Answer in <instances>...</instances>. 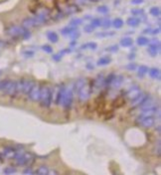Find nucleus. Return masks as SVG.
Returning a JSON list of instances; mask_svg holds the SVG:
<instances>
[{"instance_id": "nucleus-1", "label": "nucleus", "mask_w": 161, "mask_h": 175, "mask_svg": "<svg viewBox=\"0 0 161 175\" xmlns=\"http://www.w3.org/2000/svg\"><path fill=\"white\" fill-rule=\"evenodd\" d=\"M14 160H15V164L17 166H31L35 161V158L31 153L21 152L19 150Z\"/></svg>"}, {"instance_id": "nucleus-2", "label": "nucleus", "mask_w": 161, "mask_h": 175, "mask_svg": "<svg viewBox=\"0 0 161 175\" xmlns=\"http://www.w3.org/2000/svg\"><path fill=\"white\" fill-rule=\"evenodd\" d=\"M39 103L43 108H49L52 104V90L49 87H42Z\"/></svg>"}, {"instance_id": "nucleus-3", "label": "nucleus", "mask_w": 161, "mask_h": 175, "mask_svg": "<svg viewBox=\"0 0 161 175\" xmlns=\"http://www.w3.org/2000/svg\"><path fill=\"white\" fill-rule=\"evenodd\" d=\"M0 91L10 97H16V81L4 80L0 82Z\"/></svg>"}, {"instance_id": "nucleus-4", "label": "nucleus", "mask_w": 161, "mask_h": 175, "mask_svg": "<svg viewBox=\"0 0 161 175\" xmlns=\"http://www.w3.org/2000/svg\"><path fill=\"white\" fill-rule=\"evenodd\" d=\"M66 88L65 86H57L55 88V91H52V100L55 104H60L63 101V98L65 96V93H66Z\"/></svg>"}, {"instance_id": "nucleus-5", "label": "nucleus", "mask_w": 161, "mask_h": 175, "mask_svg": "<svg viewBox=\"0 0 161 175\" xmlns=\"http://www.w3.org/2000/svg\"><path fill=\"white\" fill-rule=\"evenodd\" d=\"M136 123L143 128H150L155 125L154 117H138Z\"/></svg>"}, {"instance_id": "nucleus-6", "label": "nucleus", "mask_w": 161, "mask_h": 175, "mask_svg": "<svg viewBox=\"0 0 161 175\" xmlns=\"http://www.w3.org/2000/svg\"><path fill=\"white\" fill-rule=\"evenodd\" d=\"M93 93V90H92V87H91V84H86L85 86L82 88L80 91L78 92V97H79V100L81 101H86L90 98L91 97V94Z\"/></svg>"}, {"instance_id": "nucleus-7", "label": "nucleus", "mask_w": 161, "mask_h": 175, "mask_svg": "<svg viewBox=\"0 0 161 175\" xmlns=\"http://www.w3.org/2000/svg\"><path fill=\"white\" fill-rule=\"evenodd\" d=\"M24 27L22 26H16V25H11L6 29V34L10 36L11 38H22Z\"/></svg>"}, {"instance_id": "nucleus-8", "label": "nucleus", "mask_w": 161, "mask_h": 175, "mask_svg": "<svg viewBox=\"0 0 161 175\" xmlns=\"http://www.w3.org/2000/svg\"><path fill=\"white\" fill-rule=\"evenodd\" d=\"M41 85L36 84L33 86L30 92L28 93V98L31 101H39V98H40V93H41Z\"/></svg>"}, {"instance_id": "nucleus-9", "label": "nucleus", "mask_w": 161, "mask_h": 175, "mask_svg": "<svg viewBox=\"0 0 161 175\" xmlns=\"http://www.w3.org/2000/svg\"><path fill=\"white\" fill-rule=\"evenodd\" d=\"M73 100H74L73 91L71 89L66 90V93H65L63 101H62V103H61L65 109H69L71 108V106H72V104H73Z\"/></svg>"}, {"instance_id": "nucleus-10", "label": "nucleus", "mask_w": 161, "mask_h": 175, "mask_svg": "<svg viewBox=\"0 0 161 175\" xmlns=\"http://www.w3.org/2000/svg\"><path fill=\"white\" fill-rule=\"evenodd\" d=\"M19 149H17L13 146H5V147L2 149L1 153L3 158H7V159H14L16 157L17 153H18Z\"/></svg>"}, {"instance_id": "nucleus-11", "label": "nucleus", "mask_w": 161, "mask_h": 175, "mask_svg": "<svg viewBox=\"0 0 161 175\" xmlns=\"http://www.w3.org/2000/svg\"><path fill=\"white\" fill-rule=\"evenodd\" d=\"M149 47L147 48V52L151 57H156L160 52V42L157 39H154L152 42H149Z\"/></svg>"}, {"instance_id": "nucleus-12", "label": "nucleus", "mask_w": 161, "mask_h": 175, "mask_svg": "<svg viewBox=\"0 0 161 175\" xmlns=\"http://www.w3.org/2000/svg\"><path fill=\"white\" fill-rule=\"evenodd\" d=\"M41 23L39 22V20L36 17H28L25 18L22 21V27L26 28V29H31V28H35L38 26H41Z\"/></svg>"}, {"instance_id": "nucleus-13", "label": "nucleus", "mask_w": 161, "mask_h": 175, "mask_svg": "<svg viewBox=\"0 0 161 175\" xmlns=\"http://www.w3.org/2000/svg\"><path fill=\"white\" fill-rule=\"evenodd\" d=\"M141 94V91H140V88L138 86H133L131 87L130 89L128 90L127 92L125 93V95H124V98H127V100H134L135 98L138 97Z\"/></svg>"}, {"instance_id": "nucleus-14", "label": "nucleus", "mask_w": 161, "mask_h": 175, "mask_svg": "<svg viewBox=\"0 0 161 175\" xmlns=\"http://www.w3.org/2000/svg\"><path fill=\"white\" fill-rule=\"evenodd\" d=\"M103 86H104V77L103 75H98L91 83V87H92L93 91H94V90H100Z\"/></svg>"}, {"instance_id": "nucleus-15", "label": "nucleus", "mask_w": 161, "mask_h": 175, "mask_svg": "<svg viewBox=\"0 0 161 175\" xmlns=\"http://www.w3.org/2000/svg\"><path fill=\"white\" fill-rule=\"evenodd\" d=\"M123 76H121V75H115L114 79L111 80V84H109V87H111V89H118L121 85H122L123 83Z\"/></svg>"}, {"instance_id": "nucleus-16", "label": "nucleus", "mask_w": 161, "mask_h": 175, "mask_svg": "<svg viewBox=\"0 0 161 175\" xmlns=\"http://www.w3.org/2000/svg\"><path fill=\"white\" fill-rule=\"evenodd\" d=\"M147 97H148V95L142 94V93H141V94L138 96V97H136L134 100L131 101V108H133V109L134 108H139V106L143 103V101H144V100Z\"/></svg>"}, {"instance_id": "nucleus-17", "label": "nucleus", "mask_w": 161, "mask_h": 175, "mask_svg": "<svg viewBox=\"0 0 161 175\" xmlns=\"http://www.w3.org/2000/svg\"><path fill=\"white\" fill-rule=\"evenodd\" d=\"M34 85H35V82L34 81L23 79V90H22V95H28V93L30 92V90L32 89Z\"/></svg>"}, {"instance_id": "nucleus-18", "label": "nucleus", "mask_w": 161, "mask_h": 175, "mask_svg": "<svg viewBox=\"0 0 161 175\" xmlns=\"http://www.w3.org/2000/svg\"><path fill=\"white\" fill-rule=\"evenodd\" d=\"M154 106H155V101H154V100H153V98H152L151 97H149V96H148V97L144 100V101H143V103L139 106V108H140L141 109H143L154 108Z\"/></svg>"}, {"instance_id": "nucleus-19", "label": "nucleus", "mask_w": 161, "mask_h": 175, "mask_svg": "<svg viewBox=\"0 0 161 175\" xmlns=\"http://www.w3.org/2000/svg\"><path fill=\"white\" fill-rule=\"evenodd\" d=\"M81 9L79 8L78 5L76 4H71V5H68V6L65 8L64 10V15H71V14H74L76 12H79Z\"/></svg>"}, {"instance_id": "nucleus-20", "label": "nucleus", "mask_w": 161, "mask_h": 175, "mask_svg": "<svg viewBox=\"0 0 161 175\" xmlns=\"http://www.w3.org/2000/svg\"><path fill=\"white\" fill-rule=\"evenodd\" d=\"M148 74L150 76V78L154 79V80H158V81L160 80L161 73L158 68H151V69H148Z\"/></svg>"}, {"instance_id": "nucleus-21", "label": "nucleus", "mask_w": 161, "mask_h": 175, "mask_svg": "<svg viewBox=\"0 0 161 175\" xmlns=\"http://www.w3.org/2000/svg\"><path fill=\"white\" fill-rule=\"evenodd\" d=\"M124 104H125V98L120 96V97H117L114 101H112L111 106H114V109H119Z\"/></svg>"}, {"instance_id": "nucleus-22", "label": "nucleus", "mask_w": 161, "mask_h": 175, "mask_svg": "<svg viewBox=\"0 0 161 175\" xmlns=\"http://www.w3.org/2000/svg\"><path fill=\"white\" fill-rule=\"evenodd\" d=\"M140 22L141 20L138 17H129V18H127V20H126V24L128 25V26H130V27H137L138 25L140 24Z\"/></svg>"}, {"instance_id": "nucleus-23", "label": "nucleus", "mask_w": 161, "mask_h": 175, "mask_svg": "<svg viewBox=\"0 0 161 175\" xmlns=\"http://www.w3.org/2000/svg\"><path fill=\"white\" fill-rule=\"evenodd\" d=\"M40 7H41V5H40V1H39V0H32L29 4V10L32 13H36Z\"/></svg>"}, {"instance_id": "nucleus-24", "label": "nucleus", "mask_w": 161, "mask_h": 175, "mask_svg": "<svg viewBox=\"0 0 161 175\" xmlns=\"http://www.w3.org/2000/svg\"><path fill=\"white\" fill-rule=\"evenodd\" d=\"M86 84H87V80H86V79H79V80H77V81H76V83H75V86H74L75 92L78 93Z\"/></svg>"}, {"instance_id": "nucleus-25", "label": "nucleus", "mask_w": 161, "mask_h": 175, "mask_svg": "<svg viewBox=\"0 0 161 175\" xmlns=\"http://www.w3.org/2000/svg\"><path fill=\"white\" fill-rule=\"evenodd\" d=\"M47 38H48V40L50 42H52V43H57L59 40L58 34L56 32H54V31H49V32L47 33Z\"/></svg>"}, {"instance_id": "nucleus-26", "label": "nucleus", "mask_w": 161, "mask_h": 175, "mask_svg": "<svg viewBox=\"0 0 161 175\" xmlns=\"http://www.w3.org/2000/svg\"><path fill=\"white\" fill-rule=\"evenodd\" d=\"M111 63V59L107 56H104V57H101L98 60L97 65L98 66H106V65H109Z\"/></svg>"}, {"instance_id": "nucleus-27", "label": "nucleus", "mask_w": 161, "mask_h": 175, "mask_svg": "<svg viewBox=\"0 0 161 175\" xmlns=\"http://www.w3.org/2000/svg\"><path fill=\"white\" fill-rule=\"evenodd\" d=\"M119 44L122 47H131L132 44H133V40L130 37H124L120 39Z\"/></svg>"}, {"instance_id": "nucleus-28", "label": "nucleus", "mask_w": 161, "mask_h": 175, "mask_svg": "<svg viewBox=\"0 0 161 175\" xmlns=\"http://www.w3.org/2000/svg\"><path fill=\"white\" fill-rule=\"evenodd\" d=\"M75 30H77V28L76 27L67 26V27H64L63 29L61 30V33H62V35H64V36H70Z\"/></svg>"}, {"instance_id": "nucleus-29", "label": "nucleus", "mask_w": 161, "mask_h": 175, "mask_svg": "<svg viewBox=\"0 0 161 175\" xmlns=\"http://www.w3.org/2000/svg\"><path fill=\"white\" fill-rule=\"evenodd\" d=\"M148 73V67L144 66V65H141V66L138 68V72H137V76L139 78H143L144 76Z\"/></svg>"}, {"instance_id": "nucleus-30", "label": "nucleus", "mask_w": 161, "mask_h": 175, "mask_svg": "<svg viewBox=\"0 0 161 175\" xmlns=\"http://www.w3.org/2000/svg\"><path fill=\"white\" fill-rule=\"evenodd\" d=\"M98 48V44L95 43V42H90V43H87V44H84L81 46V50H87V49H90V50H97Z\"/></svg>"}, {"instance_id": "nucleus-31", "label": "nucleus", "mask_w": 161, "mask_h": 175, "mask_svg": "<svg viewBox=\"0 0 161 175\" xmlns=\"http://www.w3.org/2000/svg\"><path fill=\"white\" fill-rule=\"evenodd\" d=\"M149 42H150V40L148 38L144 37V36H140V37L136 39V43L138 46H146L147 44H149Z\"/></svg>"}, {"instance_id": "nucleus-32", "label": "nucleus", "mask_w": 161, "mask_h": 175, "mask_svg": "<svg viewBox=\"0 0 161 175\" xmlns=\"http://www.w3.org/2000/svg\"><path fill=\"white\" fill-rule=\"evenodd\" d=\"M124 24V22L122 19L120 18H115L114 21H111V26H114L115 29H120V28H122Z\"/></svg>"}, {"instance_id": "nucleus-33", "label": "nucleus", "mask_w": 161, "mask_h": 175, "mask_svg": "<svg viewBox=\"0 0 161 175\" xmlns=\"http://www.w3.org/2000/svg\"><path fill=\"white\" fill-rule=\"evenodd\" d=\"M22 90H23V79L16 81V97L19 95H22Z\"/></svg>"}, {"instance_id": "nucleus-34", "label": "nucleus", "mask_w": 161, "mask_h": 175, "mask_svg": "<svg viewBox=\"0 0 161 175\" xmlns=\"http://www.w3.org/2000/svg\"><path fill=\"white\" fill-rule=\"evenodd\" d=\"M48 172H49V167L46 165H41L40 167L35 171V173L40 174V175H47Z\"/></svg>"}, {"instance_id": "nucleus-35", "label": "nucleus", "mask_w": 161, "mask_h": 175, "mask_svg": "<svg viewBox=\"0 0 161 175\" xmlns=\"http://www.w3.org/2000/svg\"><path fill=\"white\" fill-rule=\"evenodd\" d=\"M82 23H83V19H82V18H74V19H72V20H71L70 26L77 27V26H80Z\"/></svg>"}, {"instance_id": "nucleus-36", "label": "nucleus", "mask_w": 161, "mask_h": 175, "mask_svg": "<svg viewBox=\"0 0 161 175\" xmlns=\"http://www.w3.org/2000/svg\"><path fill=\"white\" fill-rule=\"evenodd\" d=\"M111 26V21L109 18H104L101 20V27L104 28V29H109Z\"/></svg>"}, {"instance_id": "nucleus-37", "label": "nucleus", "mask_w": 161, "mask_h": 175, "mask_svg": "<svg viewBox=\"0 0 161 175\" xmlns=\"http://www.w3.org/2000/svg\"><path fill=\"white\" fill-rule=\"evenodd\" d=\"M150 14L152 16H155V17H159L160 16V13H161V11H160V8L159 7H152L151 9H150Z\"/></svg>"}, {"instance_id": "nucleus-38", "label": "nucleus", "mask_w": 161, "mask_h": 175, "mask_svg": "<svg viewBox=\"0 0 161 175\" xmlns=\"http://www.w3.org/2000/svg\"><path fill=\"white\" fill-rule=\"evenodd\" d=\"M98 13H101V14H106L107 12H109V7L106 6V5H101V6L98 7Z\"/></svg>"}, {"instance_id": "nucleus-39", "label": "nucleus", "mask_w": 161, "mask_h": 175, "mask_svg": "<svg viewBox=\"0 0 161 175\" xmlns=\"http://www.w3.org/2000/svg\"><path fill=\"white\" fill-rule=\"evenodd\" d=\"M130 12H131L132 15H134V16H140V15L142 16L143 14H144V10L140 9V8L139 9H131Z\"/></svg>"}, {"instance_id": "nucleus-40", "label": "nucleus", "mask_w": 161, "mask_h": 175, "mask_svg": "<svg viewBox=\"0 0 161 175\" xmlns=\"http://www.w3.org/2000/svg\"><path fill=\"white\" fill-rule=\"evenodd\" d=\"M84 31L86 33H87V34H91V33H93L95 31V27L93 26L92 24H87V25H86V26L84 27Z\"/></svg>"}, {"instance_id": "nucleus-41", "label": "nucleus", "mask_w": 161, "mask_h": 175, "mask_svg": "<svg viewBox=\"0 0 161 175\" xmlns=\"http://www.w3.org/2000/svg\"><path fill=\"white\" fill-rule=\"evenodd\" d=\"M91 24H92L95 28L101 27V19H100V18H95V19H93L92 22H91Z\"/></svg>"}, {"instance_id": "nucleus-42", "label": "nucleus", "mask_w": 161, "mask_h": 175, "mask_svg": "<svg viewBox=\"0 0 161 175\" xmlns=\"http://www.w3.org/2000/svg\"><path fill=\"white\" fill-rule=\"evenodd\" d=\"M16 168L13 167V166H8L4 169V173L5 174H13V173H16Z\"/></svg>"}, {"instance_id": "nucleus-43", "label": "nucleus", "mask_w": 161, "mask_h": 175, "mask_svg": "<svg viewBox=\"0 0 161 175\" xmlns=\"http://www.w3.org/2000/svg\"><path fill=\"white\" fill-rule=\"evenodd\" d=\"M31 37V32L29 29H26V28H24V31H23V34H22V39H24V40H27V39H29Z\"/></svg>"}, {"instance_id": "nucleus-44", "label": "nucleus", "mask_w": 161, "mask_h": 175, "mask_svg": "<svg viewBox=\"0 0 161 175\" xmlns=\"http://www.w3.org/2000/svg\"><path fill=\"white\" fill-rule=\"evenodd\" d=\"M114 32H103V33H98L97 34V37H109V36H114Z\"/></svg>"}, {"instance_id": "nucleus-45", "label": "nucleus", "mask_w": 161, "mask_h": 175, "mask_svg": "<svg viewBox=\"0 0 161 175\" xmlns=\"http://www.w3.org/2000/svg\"><path fill=\"white\" fill-rule=\"evenodd\" d=\"M41 49L44 51V52L48 53V54H51V53H53V48L49 46V45H43V46L41 47Z\"/></svg>"}, {"instance_id": "nucleus-46", "label": "nucleus", "mask_w": 161, "mask_h": 175, "mask_svg": "<svg viewBox=\"0 0 161 175\" xmlns=\"http://www.w3.org/2000/svg\"><path fill=\"white\" fill-rule=\"evenodd\" d=\"M80 36H81V33L79 32L78 30H75L74 32H73V33L70 35V37L72 38V40H77V39H78L79 37H80Z\"/></svg>"}, {"instance_id": "nucleus-47", "label": "nucleus", "mask_w": 161, "mask_h": 175, "mask_svg": "<svg viewBox=\"0 0 161 175\" xmlns=\"http://www.w3.org/2000/svg\"><path fill=\"white\" fill-rule=\"evenodd\" d=\"M126 69L129 70V71H135V70L137 69V66H136V64H134V63H130V64H127L126 65Z\"/></svg>"}, {"instance_id": "nucleus-48", "label": "nucleus", "mask_w": 161, "mask_h": 175, "mask_svg": "<svg viewBox=\"0 0 161 175\" xmlns=\"http://www.w3.org/2000/svg\"><path fill=\"white\" fill-rule=\"evenodd\" d=\"M118 46L117 45H112V46H111V47H109L106 49V51H109V52H112V53H115V52H117L118 51Z\"/></svg>"}, {"instance_id": "nucleus-49", "label": "nucleus", "mask_w": 161, "mask_h": 175, "mask_svg": "<svg viewBox=\"0 0 161 175\" xmlns=\"http://www.w3.org/2000/svg\"><path fill=\"white\" fill-rule=\"evenodd\" d=\"M63 56H64V55H62L61 53L59 52L58 54L53 55V56H52V59H53L54 61H57V62H58V61H61V59L63 58Z\"/></svg>"}, {"instance_id": "nucleus-50", "label": "nucleus", "mask_w": 161, "mask_h": 175, "mask_svg": "<svg viewBox=\"0 0 161 175\" xmlns=\"http://www.w3.org/2000/svg\"><path fill=\"white\" fill-rule=\"evenodd\" d=\"M161 148H160V140H158L157 141V146L155 145V153L157 154V156H160V153H161Z\"/></svg>"}, {"instance_id": "nucleus-51", "label": "nucleus", "mask_w": 161, "mask_h": 175, "mask_svg": "<svg viewBox=\"0 0 161 175\" xmlns=\"http://www.w3.org/2000/svg\"><path fill=\"white\" fill-rule=\"evenodd\" d=\"M23 173H24V174H34V173H35V171H33L32 168H31L30 166H29V167H27V168L23 171Z\"/></svg>"}, {"instance_id": "nucleus-52", "label": "nucleus", "mask_w": 161, "mask_h": 175, "mask_svg": "<svg viewBox=\"0 0 161 175\" xmlns=\"http://www.w3.org/2000/svg\"><path fill=\"white\" fill-rule=\"evenodd\" d=\"M23 55H25L26 57H33V56H34V52H33V51H24Z\"/></svg>"}, {"instance_id": "nucleus-53", "label": "nucleus", "mask_w": 161, "mask_h": 175, "mask_svg": "<svg viewBox=\"0 0 161 175\" xmlns=\"http://www.w3.org/2000/svg\"><path fill=\"white\" fill-rule=\"evenodd\" d=\"M72 52V49H70V48H66V49H63L62 51H60V53L62 55H65V54H69V53Z\"/></svg>"}, {"instance_id": "nucleus-54", "label": "nucleus", "mask_w": 161, "mask_h": 175, "mask_svg": "<svg viewBox=\"0 0 161 175\" xmlns=\"http://www.w3.org/2000/svg\"><path fill=\"white\" fill-rule=\"evenodd\" d=\"M143 2H144V0H131V4H133V5L142 4Z\"/></svg>"}, {"instance_id": "nucleus-55", "label": "nucleus", "mask_w": 161, "mask_h": 175, "mask_svg": "<svg viewBox=\"0 0 161 175\" xmlns=\"http://www.w3.org/2000/svg\"><path fill=\"white\" fill-rule=\"evenodd\" d=\"M159 33H160V27L151 30V34H153V35H156V34H159Z\"/></svg>"}, {"instance_id": "nucleus-56", "label": "nucleus", "mask_w": 161, "mask_h": 175, "mask_svg": "<svg viewBox=\"0 0 161 175\" xmlns=\"http://www.w3.org/2000/svg\"><path fill=\"white\" fill-rule=\"evenodd\" d=\"M48 174H51V175L56 174V175H58V174H59V172H58V171H56V170H49V172H48Z\"/></svg>"}, {"instance_id": "nucleus-57", "label": "nucleus", "mask_w": 161, "mask_h": 175, "mask_svg": "<svg viewBox=\"0 0 161 175\" xmlns=\"http://www.w3.org/2000/svg\"><path fill=\"white\" fill-rule=\"evenodd\" d=\"M151 28H146V29L143 30V33H145V34H147V33H151Z\"/></svg>"}, {"instance_id": "nucleus-58", "label": "nucleus", "mask_w": 161, "mask_h": 175, "mask_svg": "<svg viewBox=\"0 0 161 175\" xmlns=\"http://www.w3.org/2000/svg\"><path fill=\"white\" fill-rule=\"evenodd\" d=\"M134 58H135V55H134V54H130V55L128 56V59H129V60H131V59H134Z\"/></svg>"}, {"instance_id": "nucleus-59", "label": "nucleus", "mask_w": 161, "mask_h": 175, "mask_svg": "<svg viewBox=\"0 0 161 175\" xmlns=\"http://www.w3.org/2000/svg\"><path fill=\"white\" fill-rule=\"evenodd\" d=\"M87 69H92L93 70V69H94V66H92L91 64H87Z\"/></svg>"}, {"instance_id": "nucleus-60", "label": "nucleus", "mask_w": 161, "mask_h": 175, "mask_svg": "<svg viewBox=\"0 0 161 175\" xmlns=\"http://www.w3.org/2000/svg\"><path fill=\"white\" fill-rule=\"evenodd\" d=\"M89 1H91V2H100L101 0H89Z\"/></svg>"}, {"instance_id": "nucleus-61", "label": "nucleus", "mask_w": 161, "mask_h": 175, "mask_svg": "<svg viewBox=\"0 0 161 175\" xmlns=\"http://www.w3.org/2000/svg\"><path fill=\"white\" fill-rule=\"evenodd\" d=\"M2 158H3V156H2V153H1V152H0V161H1V160H2Z\"/></svg>"}]
</instances>
